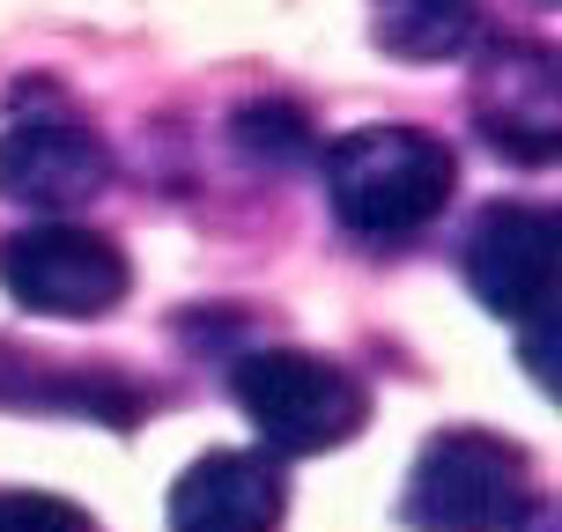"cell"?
Here are the masks:
<instances>
[{"label":"cell","mask_w":562,"mask_h":532,"mask_svg":"<svg viewBox=\"0 0 562 532\" xmlns=\"http://www.w3.org/2000/svg\"><path fill=\"white\" fill-rule=\"evenodd\" d=\"M451 185H459V163L422 126H363L326 148V200L370 245H407L415 229H429L445 215Z\"/></svg>","instance_id":"1"},{"label":"cell","mask_w":562,"mask_h":532,"mask_svg":"<svg viewBox=\"0 0 562 532\" xmlns=\"http://www.w3.org/2000/svg\"><path fill=\"white\" fill-rule=\"evenodd\" d=\"M229 393L245 407V421L259 429V444L281 451V459H311V451H334L363 429L370 399L363 385L348 377L326 355H304V348H259L237 363Z\"/></svg>","instance_id":"2"},{"label":"cell","mask_w":562,"mask_h":532,"mask_svg":"<svg viewBox=\"0 0 562 532\" xmlns=\"http://www.w3.org/2000/svg\"><path fill=\"white\" fill-rule=\"evenodd\" d=\"M0 288L30 318L89 326V318L119 310V296L134 288V267L112 237H97L82 223H30L15 237H0Z\"/></svg>","instance_id":"3"},{"label":"cell","mask_w":562,"mask_h":532,"mask_svg":"<svg viewBox=\"0 0 562 532\" xmlns=\"http://www.w3.org/2000/svg\"><path fill=\"white\" fill-rule=\"evenodd\" d=\"M526 518V459L504 437L451 429L429 437L407 474V525L415 532H510Z\"/></svg>","instance_id":"4"},{"label":"cell","mask_w":562,"mask_h":532,"mask_svg":"<svg viewBox=\"0 0 562 532\" xmlns=\"http://www.w3.org/2000/svg\"><path fill=\"white\" fill-rule=\"evenodd\" d=\"M474 118L504 156H518V163H555V148H562L555 59L540 53V45H518V37L488 45L481 67H474Z\"/></svg>","instance_id":"5"},{"label":"cell","mask_w":562,"mask_h":532,"mask_svg":"<svg viewBox=\"0 0 562 532\" xmlns=\"http://www.w3.org/2000/svg\"><path fill=\"white\" fill-rule=\"evenodd\" d=\"M467 288L481 310L533 326L555 296V215L548 207H488L467 237Z\"/></svg>","instance_id":"6"},{"label":"cell","mask_w":562,"mask_h":532,"mask_svg":"<svg viewBox=\"0 0 562 532\" xmlns=\"http://www.w3.org/2000/svg\"><path fill=\"white\" fill-rule=\"evenodd\" d=\"M112 185V148L75 118H23L0 134V200L67 215Z\"/></svg>","instance_id":"7"},{"label":"cell","mask_w":562,"mask_h":532,"mask_svg":"<svg viewBox=\"0 0 562 532\" xmlns=\"http://www.w3.org/2000/svg\"><path fill=\"white\" fill-rule=\"evenodd\" d=\"M289 480L267 451H207L170 480V532H281Z\"/></svg>","instance_id":"8"},{"label":"cell","mask_w":562,"mask_h":532,"mask_svg":"<svg viewBox=\"0 0 562 532\" xmlns=\"http://www.w3.org/2000/svg\"><path fill=\"white\" fill-rule=\"evenodd\" d=\"M481 0H370V37L385 59L407 67H445L474 45Z\"/></svg>","instance_id":"9"},{"label":"cell","mask_w":562,"mask_h":532,"mask_svg":"<svg viewBox=\"0 0 562 532\" xmlns=\"http://www.w3.org/2000/svg\"><path fill=\"white\" fill-rule=\"evenodd\" d=\"M0 532H97V525H89V510H75L67 496L8 488V496H0Z\"/></svg>","instance_id":"10"},{"label":"cell","mask_w":562,"mask_h":532,"mask_svg":"<svg viewBox=\"0 0 562 532\" xmlns=\"http://www.w3.org/2000/svg\"><path fill=\"white\" fill-rule=\"evenodd\" d=\"M237 140H245V156H304V118L289 112V104H252V112H237Z\"/></svg>","instance_id":"11"}]
</instances>
